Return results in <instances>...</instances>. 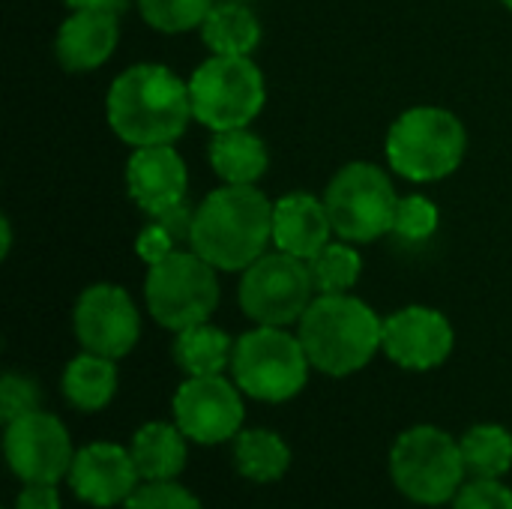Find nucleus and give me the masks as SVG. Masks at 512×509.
<instances>
[{"label": "nucleus", "instance_id": "1", "mask_svg": "<svg viewBox=\"0 0 512 509\" xmlns=\"http://www.w3.org/2000/svg\"><path fill=\"white\" fill-rule=\"evenodd\" d=\"M111 132L129 147L174 144L192 114L189 81L162 63H138L117 75L105 96Z\"/></svg>", "mask_w": 512, "mask_h": 509}, {"label": "nucleus", "instance_id": "2", "mask_svg": "<svg viewBox=\"0 0 512 509\" xmlns=\"http://www.w3.org/2000/svg\"><path fill=\"white\" fill-rule=\"evenodd\" d=\"M192 249L222 273H240L273 243V204L255 186L213 189L198 207L189 234Z\"/></svg>", "mask_w": 512, "mask_h": 509}, {"label": "nucleus", "instance_id": "3", "mask_svg": "<svg viewBox=\"0 0 512 509\" xmlns=\"http://www.w3.org/2000/svg\"><path fill=\"white\" fill-rule=\"evenodd\" d=\"M297 324L312 369L333 378L360 372L384 348V321L351 294H318Z\"/></svg>", "mask_w": 512, "mask_h": 509}, {"label": "nucleus", "instance_id": "4", "mask_svg": "<svg viewBox=\"0 0 512 509\" xmlns=\"http://www.w3.org/2000/svg\"><path fill=\"white\" fill-rule=\"evenodd\" d=\"M384 150L399 177L435 183L459 171L468 150V132L453 111L417 105L393 120Z\"/></svg>", "mask_w": 512, "mask_h": 509}, {"label": "nucleus", "instance_id": "5", "mask_svg": "<svg viewBox=\"0 0 512 509\" xmlns=\"http://www.w3.org/2000/svg\"><path fill=\"white\" fill-rule=\"evenodd\" d=\"M309 357L300 336L285 327H255L234 342V384L258 402H288L309 381Z\"/></svg>", "mask_w": 512, "mask_h": 509}, {"label": "nucleus", "instance_id": "6", "mask_svg": "<svg viewBox=\"0 0 512 509\" xmlns=\"http://www.w3.org/2000/svg\"><path fill=\"white\" fill-rule=\"evenodd\" d=\"M192 114L210 132L249 126L264 102L267 84L252 57L213 54L189 78Z\"/></svg>", "mask_w": 512, "mask_h": 509}, {"label": "nucleus", "instance_id": "7", "mask_svg": "<svg viewBox=\"0 0 512 509\" xmlns=\"http://www.w3.org/2000/svg\"><path fill=\"white\" fill-rule=\"evenodd\" d=\"M390 471L399 492L426 507L453 501L468 474L462 447L435 426H414L402 432L390 453Z\"/></svg>", "mask_w": 512, "mask_h": 509}, {"label": "nucleus", "instance_id": "8", "mask_svg": "<svg viewBox=\"0 0 512 509\" xmlns=\"http://www.w3.org/2000/svg\"><path fill=\"white\" fill-rule=\"evenodd\" d=\"M144 300L153 321L165 330L180 333L192 324H204L219 306L216 267L207 264L195 249H177L147 270Z\"/></svg>", "mask_w": 512, "mask_h": 509}, {"label": "nucleus", "instance_id": "9", "mask_svg": "<svg viewBox=\"0 0 512 509\" xmlns=\"http://www.w3.org/2000/svg\"><path fill=\"white\" fill-rule=\"evenodd\" d=\"M324 204L333 231L348 243H372L393 234L399 195L384 168L372 162H351L327 183Z\"/></svg>", "mask_w": 512, "mask_h": 509}, {"label": "nucleus", "instance_id": "10", "mask_svg": "<svg viewBox=\"0 0 512 509\" xmlns=\"http://www.w3.org/2000/svg\"><path fill=\"white\" fill-rule=\"evenodd\" d=\"M315 282L309 264L288 252L261 255L243 270L240 279V309L261 327H288L309 309Z\"/></svg>", "mask_w": 512, "mask_h": 509}, {"label": "nucleus", "instance_id": "11", "mask_svg": "<svg viewBox=\"0 0 512 509\" xmlns=\"http://www.w3.org/2000/svg\"><path fill=\"white\" fill-rule=\"evenodd\" d=\"M72 327L84 351L120 360L138 345L141 315L126 288L99 282L81 291L72 312Z\"/></svg>", "mask_w": 512, "mask_h": 509}, {"label": "nucleus", "instance_id": "12", "mask_svg": "<svg viewBox=\"0 0 512 509\" xmlns=\"http://www.w3.org/2000/svg\"><path fill=\"white\" fill-rule=\"evenodd\" d=\"M240 387L222 375L186 378L174 393V423L195 444H222L240 435L246 408Z\"/></svg>", "mask_w": 512, "mask_h": 509}, {"label": "nucleus", "instance_id": "13", "mask_svg": "<svg viewBox=\"0 0 512 509\" xmlns=\"http://www.w3.org/2000/svg\"><path fill=\"white\" fill-rule=\"evenodd\" d=\"M6 462L24 483H57L72 468V438L66 426L45 411L24 414L6 423Z\"/></svg>", "mask_w": 512, "mask_h": 509}, {"label": "nucleus", "instance_id": "14", "mask_svg": "<svg viewBox=\"0 0 512 509\" xmlns=\"http://www.w3.org/2000/svg\"><path fill=\"white\" fill-rule=\"evenodd\" d=\"M456 333L447 315L429 306H405L384 321V354L411 372H429L447 363Z\"/></svg>", "mask_w": 512, "mask_h": 509}, {"label": "nucleus", "instance_id": "15", "mask_svg": "<svg viewBox=\"0 0 512 509\" xmlns=\"http://www.w3.org/2000/svg\"><path fill=\"white\" fill-rule=\"evenodd\" d=\"M66 480L84 504L108 509L129 501V495L138 489L141 474L126 447L111 441H96L75 453Z\"/></svg>", "mask_w": 512, "mask_h": 509}, {"label": "nucleus", "instance_id": "16", "mask_svg": "<svg viewBox=\"0 0 512 509\" xmlns=\"http://www.w3.org/2000/svg\"><path fill=\"white\" fill-rule=\"evenodd\" d=\"M186 186H189L186 162L171 144L135 147V153L126 162L129 198L147 216H162L186 204Z\"/></svg>", "mask_w": 512, "mask_h": 509}, {"label": "nucleus", "instance_id": "17", "mask_svg": "<svg viewBox=\"0 0 512 509\" xmlns=\"http://www.w3.org/2000/svg\"><path fill=\"white\" fill-rule=\"evenodd\" d=\"M120 42L117 9H72L54 39V54L66 72L99 69Z\"/></svg>", "mask_w": 512, "mask_h": 509}, {"label": "nucleus", "instance_id": "18", "mask_svg": "<svg viewBox=\"0 0 512 509\" xmlns=\"http://www.w3.org/2000/svg\"><path fill=\"white\" fill-rule=\"evenodd\" d=\"M333 237V222L324 198L291 192L273 204V246L294 258H315Z\"/></svg>", "mask_w": 512, "mask_h": 509}, {"label": "nucleus", "instance_id": "19", "mask_svg": "<svg viewBox=\"0 0 512 509\" xmlns=\"http://www.w3.org/2000/svg\"><path fill=\"white\" fill-rule=\"evenodd\" d=\"M207 159H210L216 177L228 186H255L270 165L264 138H258L246 126L213 132Z\"/></svg>", "mask_w": 512, "mask_h": 509}, {"label": "nucleus", "instance_id": "20", "mask_svg": "<svg viewBox=\"0 0 512 509\" xmlns=\"http://www.w3.org/2000/svg\"><path fill=\"white\" fill-rule=\"evenodd\" d=\"M186 441L189 438L180 432V426H168L159 420L141 426L129 447L141 480H177L180 471L186 468Z\"/></svg>", "mask_w": 512, "mask_h": 509}, {"label": "nucleus", "instance_id": "21", "mask_svg": "<svg viewBox=\"0 0 512 509\" xmlns=\"http://www.w3.org/2000/svg\"><path fill=\"white\" fill-rule=\"evenodd\" d=\"M201 39L213 54L249 57L261 42V21L258 15L237 0L213 3L201 24Z\"/></svg>", "mask_w": 512, "mask_h": 509}, {"label": "nucleus", "instance_id": "22", "mask_svg": "<svg viewBox=\"0 0 512 509\" xmlns=\"http://www.w3.org/2000/svg\"><path fill=\"white\" fill-rule=\"evenodd\" d=\"M60 387H63V396L72 408L87 411V414L102 411L117 393V366L111 357H99V354L84 351L66 363Z\"/></svg>", "mask_w": 512, "mask_h": 509}, {"label": "nucleus", "instance_id": "23", "mask_svg": "<svg viewBox=\"0 0 512 509\" xmlns=\"http://www.w3.org/2000/svg\"><path fill=\"white\" fill-rule=\"evenodd\" d=\"M234 357V339L213 327L210 321L192 324L177 333L174 339V360L189 378H207V375H222L231 369Z\"/></svg>", "mask_w": 512, "mask_h": 509}, {"label": "nucleus", "instance_id": "24", "mask_svg": "<svg viewBox=\"0 0 512 509\" xmlns=\"http://www.w3.org/2000/svg\"><path fill=\"white\" fill-rule=\"evenodd\" d=\"M234 465L246 480L273 483L285 477L291 465V450L276 432L246 429L234 438Z\"/></svg>", "mask_w": 512, "mask_h": 509}, {"label": "nucleus", "instance_id": "25", "mask_svg": "<svg viewBox=\"0 0 512 509\" xmlns=\"http://www.w3.org/2000/svg\"><path fill=\"white\" fill-rule=\"evenodd\" d=\"M459 447L465 471L474 474V480H501L512 468V435L504 426L480 423L465 432Z\"/></svg>", "mask_w": 512, "mask_h": 509}, {"label": "nucleus", "instance_id": "26", "mask_svg": "<svg viewBox=\"0 0 512 509\" xmlns=\"http://www.w3.org/2000/svg\"><path fill=\"white\" fill-rule=\"evenodd\" d=\"M192 219H195V210H189L186 204L162 213V216H150V222L138 231L135 237V252L138 258L153 267L159 261H165L171 252H177V243L180 240H189L192 234Z\"/></svg>", "mask_w": 512, "mask_h": 509}, {"label": "nucleus", "instance_id": "27", "mask_svg": "<svg viewBox=\"0 0 512 509\" xmlns=\"http://www.w3.org/2000/svg\"><path fill=\"white\" fill-rule=\"evenodd\" d=\"M306 264H309V273H312V282H315L318 294H348L357 285L360 273H363L360 252L354 246H348V240L345 243L330 240Z\"/></svg>", "mask_w": 512, "mask_h": 509}, {"label": "nucleus", "instance_id": "28", "mask_svg": "<svg viewBox=\"0 0 512 509\" xmlns=\"http://www.w3.org/2000/svg\"><path fill=\"white\" fill-rule=\"evenodd\" d=\"M213 0H138L141 18L159 33H186L201 27Z\"/></svg>", "mask_w": 512, "mask_h": 509}, {"label": "nucleus", "instance_id": "29", "mask_svg": "<svg viewBox=\"0 0 512 509\" xmlns=\"http://www.w3.org/2000/svg\"><path fill=\"white\" fill-rule=\"evenodd\" d=\"M438 207L423 198V195H405L399 198L396 219H393V234L405 243H423L438 231Z\"/></svg>", "mask_w": 512, "mask_h": 509}, {"label": "nucleus", "instance_id": "30", "mask_svg": "<svg viewBox=\"0 0 512 509\" xmlns=\"http://www.w3.org/2000/svg\"><path fill=\"white\" fill-rule=\"evenodd\" d=\"M123 509H204L201 501L174 480H156L138 486Z\"/></svg>", "mask_w": 512, "mask_h": 509}, {"label": "nucleus", "instance_id": "31", "mask_svg": "<svg viewBox=\"0 0 512 509\" xmlns=\"http://www.w3.org/2000/svg\"><path fill=\"white\" fill-rule=\"evenodd\" d=\"M39 411V387L36 381H30L27 375L18 372H6L0 381V414L3 423H12L24 414Z\"/></svg>", "mask_w": 512, "mask_h": 509}, {"label": "nucleus", "instance_id": "32", "mask_svg": "<svg viewBox=\"0 0 512 509\" xmlns=\"http://www.w3.org/2000/svg\"><path fill=\"white\" fill-rule=\"evenodd\" d=\"M453 509H512V492L501 480H474L459 489Z\"/></svg>", "mask_w": 512, "mask_h": 509}, {"label": "nucleus", "instance_id": "33", "mask_svg": "<svg viewBox=\"0 0 512 509\" xmlns=\"http://www.w3.org/2000/svg\"><path fill=\"white\" fill-rule=\"evenodd\" d=\"M15 509H60V495L54 483H24L15 498Z\"/></svg>", "mask_w": 512, "mask_h": 509}, {"label": "nucleus", "instance_id": "34", "mask_svg": "<svg viewBox=\"0 0 512 509\" xmlns=\"http://www.w3.org/2000/svg\"><path fill=\"white\" fill-rule=\"evenodd\" d=\"M69 9H117L123 0H63Z\"/></svg>", "mask_w": 512, "mask_h": 509}, {"label": "nucleus", "instance_id": "35", "mask_svg": "<svg viewBox=\"0 0 512 509\" xmlns=\"http://www.w3.org/2000/svg\"><path fill=\"white\" fill-rule=\"evenodd\" d=\"M0 228H3V243H0V255L6 258V255H9V246H12V228H9V219H6V216L0 219Z\"/></svg>", "mask_w": 512, "mask_h": 509}, {"label": "nucleus", "instance_id": "36", "mask_svg": "<svg viewBox=\"0 0 512 509\" xmlns=\"http://www.w3.org/2000/svg\"><path fill=\"white\" fill-rule=\"evenodd\" d=\"M504 6H507V9H512V0H504Z\"/></svg>", "mask_w": 512, "mask_h": 509}, {"label": "nucleus", "instance_id": "37", "mask_svg": "<svg viewBox=\"0 0 512 509\" xmlns=\"http://www.w3.org/2000/svg\"><path fill=\"white\" fill-rule=\"evenodd\" d=\"M237 3H246V0H237Z\"/></svg>", "mask_w": 512, "mask_h": 509}]
</instances>
